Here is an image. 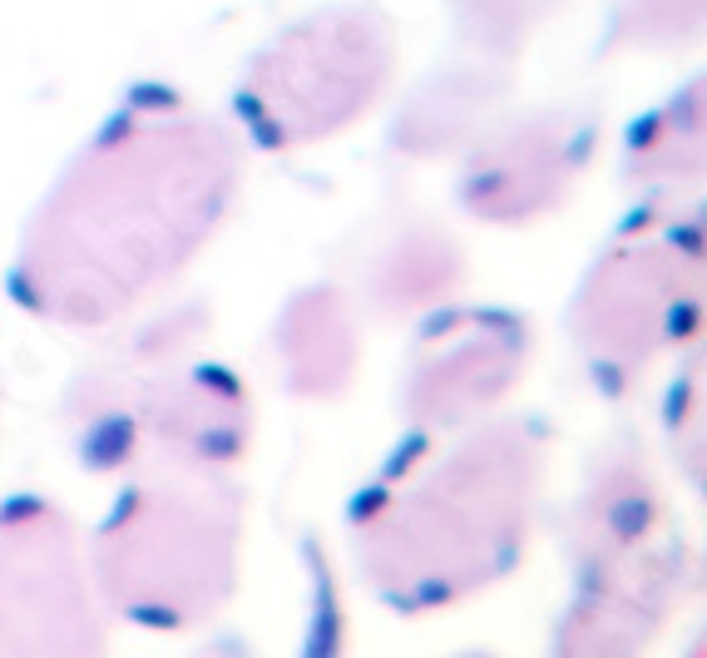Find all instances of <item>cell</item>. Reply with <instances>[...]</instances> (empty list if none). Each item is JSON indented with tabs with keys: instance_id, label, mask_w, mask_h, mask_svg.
Returning a JSON list of instances; mask_svg holds the SVG:
<instances>
[{
	"instance_id": "obj_1",
	"label": "cell",
	"mask_w": 707,
	"mask_h": 658,
	"mask_svg": "<svg viewBox=\"0 0 707 658\" xmlns=\"http://www.w3.org/2000/svg\"><path fill=\"white\" fill-rule=\"evenodd\" d=\"M386 70V40L371 21H356V11H342V21H307L272 50V85L263 95L278 99L282 119L302 130H327L332 114H352L366 105Z\"/></svg>"
},
{
	"instance_id": "obj_2",
	"label": "cell",
	"mask_w": 707,
	"mask_h": 658,
	"mask_svg": "<svg viewBox=\"0 0 707 658\" xmlns=\"http://www.w3.org/2000/svg\"><path fill=\"white\" fill-rule=\"evenodd\" d=\"M623 25L643 45H683L707 31V0H629Z\"/></svg>"
},
{
	"instance_id": "obj_3",
	"label": "cell",
	"mask_w": 707,
	"mask_h": 658,
	"mask_svg": "<svg viewBox=\"0 0 707 658\" xmlns=\"http://www.w3.org/2000/svg\"><path fill=\"white\" fill-rule=\"evenodd\" d=\"M545 5L549 0H475L471 11H475V21H485L490 35H525V25L539 21Z\"/></svg>"
}]
</instances>
